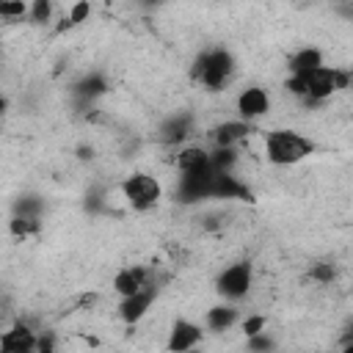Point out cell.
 <instances>
[{"instance_id": "cell-1", "label": "cell", "mask_w": 353, "mask_h": 353, "mask_svg": "<svg viewBox=\"0 0 353 353\" xmlns=\"http://www.w3.org/2000/svg\"><path fill=\"white\" fill-rule=\"evenodd\" d=\"M350 72H342L336 66H317L306 74H290L287 77V91L301 97L303 102H325L342 88H350Z\"/></svg>"}, {"instance_id": "cell-2", "label": "cell", "mask_w": 353, "mask_h": 353, "mask_svg": "<svg viewBox=\"0 0 353 353\" xmlns=\"http://www.w3.org/2000/svg\"><path fill=\"white\" fill-rule=\"evenodd\" d=\"M262 152H265V160L270 165H298L301 160H306L312 152H314V141L301 135L298 130H290V127H276V130H268L262 135Z\"/></svg>"}, {"instance_id": "cell-3", "label": "cell", "mask_w": 353, "mask_h": 353, "mask_svg": "<svg viewBox=\"0 0 353 353\" xmlns=\"http://www.w3.org/2000/svg\"><path fill=\"white\" fill-rule=\"evenodd\" d=\"M234 69H237L234 55H232L226 47L218 44V47L204 50V52L196 58L190 74H193V80H196L199 85H204L207 91H221V88H226L229 80L234 77Z\"/></svg>"}, {"instance_id": "cell-4", "label": "cell", "mask_w": 353, "mask_h": 353, "mask_svg": "<svg viewBox=\"0 0 353 353\" xmlns=\"http://www.w3.org/2000/svg\"><path fill=\"white\" fill-rule=\"evenodd\" d=\"M121 196L135 212H149L163 199V185L157 176H152L146 171H132L121 182Z\"/></svg>"}, {"instance_id": "cell-5", "label": "cell", "mask_w": 353, "mask_h": 353, "mask_svg": "<svg viewBox=\"0 0 353 353\" xmlns=\"http://www.w3.org/2000/svg\"><path fill=\"white\" fill-rule=\"evenodd\" d=\"M251 287H254V265L248 259H237L232 265H226L218 279H215V290L223 301H243L251 295Z\"/></svg>"}, {"instance_id": "cell-6", "label": "cell", "mask_w": 353, "mask_h": 353, "mask_svg": "<svg viewBox=\"0 0 353 353\" xmlns=\"http://www.w3.org/2000/svg\"><path fill=\"white\" fill-rule=\"evenodd\" d=\"M270 91L268 88H262V85H245L240 94H237V99H234V110H237V119H243V121H259V119H265L268 113H270Z\"/></svg>"}, {"instance_id": "cell-7", "label": "cell", "mask_w": 353, "mask_h": 353, "mask_svg": "<svg viewBox=\"0 0 353 353\" xmlns=\"http://www.w3.org/2000/svg\"><path fill=\"white\" fill-rule=\"evenodd\" d=\"M157 290H160L157 284H149V287H143V290H138V292H132V295H127V298H119L116 312H119L121 323H127V325L141 323V320L149 314V309H152V303H154V298H157Z\"/></svg>"}, {"instance_id": "cell-8", "label": "cell", "mask_w": 353, "mask_h": 353, "mask_svg": "<svg viewBox=\"0 0 353 353\" xmlns=\"http://www.w3.org/2000/svg\"><path fill=\"white\" fill-rule=\"evenodd\" d=\"M149 284H157V279H154V270L146 265H124L113 276V290L119 298H127V295H132Z\"/></svg>"}, {"instance_id": "cell-9", "label": "cell", "mask_w": 353, "mask_h": 353, "mask_svg": "<svg viewBox=\"0 0 353 353\" xmlns=\"http://www.w3.org/2000/svg\"><path fill=\"white\" fill-rule=\"evenodd\" d=\"M201 336H204V328H201L199 323L179 317V320H174V325H171V331H168L165 347H168V350H176V353L193 350V347L201 342Z\"/></svg>"}, {"instance_id": "cell-10", "label": "cell", "mask_w": 353, "mask_h": 353, "mask_svg": "<svg viewBox=\"0 0 353 353\" xmlns=\"http://www.w3.org/2000/svg\"><path fill=\"white\" fill-rule=\"evenodd\" d=\"M193 135V119L188 113H174L157 127V141L165 146H182Z\"/></svg>"}, {"instance_id": "cell-11", "label": "cell", "mask_w": 353, "mask_h": 353, "mask_svg": "<svg viewBox=\"0 0 353 353\" xmlns=\"http://www.w3.org/2000/svg\"><path fill=\"white\" fill-rule=\"evenodd\" d=\"M240 309L232 303V301H226V303H215V306H210L207 312H204V328L207 331H212V334H221V331H229V328H234V325H240Z\"/></svg>"}, {"instance_id": "cell-12", "label": "cell", "mask_w": 353, "mask_h": 353, "mask_svg": "<svg viewBox=\"0 0 353 353\" xmlns=\"http://www.w3.org/2000/svg\"><path fill=\"white\" fill-rule=\"evenodd\" d=\"M251 132V121H243V119H229V121H221L215 130H212V146L218 149H232V146H240L243 138Z\"/></svg>"}, {"instance_id": "cell-13", "label": "cell", "mask_w": 353, "mask_h": 353, "mask_svg": "<svg viewBox=\"0 0 353 353\" xmlns=\"http://www.w3.org/2000/svg\"><path fill=\"white\" fill-rule=\"evenodd\" d=\"M0 347L6 353H30V350H39V336L25 323H17L11 331L0 336Z\"/></svg>"}, {"instance_id": "cell-14", "label": "cell", "mask_w": 353, "mask_h": 353, "mask_svg": "<svg viewBox=\"0 0 353 353\" xmlns=\"http://www.w3.org/2000/svg\"><path fill=\"white\" fill-rule=\"evenodd\" d=\"M174 163H176V171H179V174H182V171H199V168L210 165V149H204V146H199V143H182V146L176 149Z\"/></svg>"}, {"instance_id": "cell-15", "label": "cell", "mask_w": 353, "mask_h": 353, "mask_svg": "<svg viewBox=\"0 0 353 353\" xmlns=\"http://www.w3.org/2000/svg\"><path fill=\"white\" fill-rule=\"evenodd\" d=\"M323 63L325 61H323V52L317 47H301L287 58V72L290 74H306V72H312Z\"/></svg>"}, {"instance_id": "cell-16", "label": "cell", "mask_w": 353, "mask_h": 353, "mask_svg": "<svg viewBox=\"0 0 353 353\" xmlns=\"http://www.w3.org/2000/svg\"><path fill=\"white\" fill-rule=\"evenodd\" d=\"M0 14H3V19L14 22V19H22L25 14H30V6L25 0H0Z\"/></svg>"}, {"instance_id": "cell-17", "label": "cell", "mask_w": 353, "mask_h": 353, "mask_svg": "<svg viewBox=\"0 0 353 353\" xmlns=\"http://www.w3.org/2000/svg\"><path fill=\"white\" fill-rule=\"evenodd\" d=\"M30 22L36 25H47L52 19V0H33L30 3Z\"/></svg>"}, {"instance_id": "cell-18", "label": "cell", "mask_w": 353, "mask_h": 353, "mask_svg": "<svg viewBox=\"0 0 353 353\" xmlns=\"http://www.w3.org/2000/svg\"><path fill=\"white\" fill-rule=\"evenodd\" d=\"M240 331H243L245 339L259 334V331H265V314H243L240 317Z\"/></svg>"}, {"instance_id": "cell-19", "label": "cell", "mask_w": 353, "mask_h": 353, "mask_svg": "<svg viewBox=\"0 0 353 353\" xmlns=\"http://www.w3.org/2000/svg\"><path fill=\"white\" fill-rule=\"evenodd\" d=\"M105 91V83H102V77H97V74H91V77H85L83 83H77V94L83 97V99H91V97H97V94H102Z\"/></svg>"}, {"instance_id": "cell-20", "label": "cell", "mask_w": 353, "mask_h": 353, "mask_svg": "<svg viewBox=\"0 0 353 353\" xmlns=\"http://www.w3.org/2000/svg\"><path fill=\"white\" fill-rule=\"evenodd\" d=\"M248 347H254V350H273L276 342L268 336V331H259V334L248 336Z\"/></svg>"}, {"instance_id": "cell-21", "label": "cell", "mask_w": 353, "mask_h": 353, "mask_svg": "<svg viewBox=\"0 0 353 353\" xmlns=\"http://www.w3.org/2000/svg\"><path fill=\"white\" fill-rule=\"evenodd\" d=\"M342 347H345V350H350V353H353V325H350V328H347V334H345V342H342Z\"/></svg>"}, {"instance_id": "cell-22", "label": "cell", "mask_w": 353, "mask_h": 353, "mask_svg": "<svg viewBox=\"0 0 353 353\" xmlns=\"http://www.w3.org/2000/svg\"><path fill=\"white\" fill-rule=\"evenodd\" d=\"M143 3H160V0H143Z\"/></svg>"}]
</instances>
